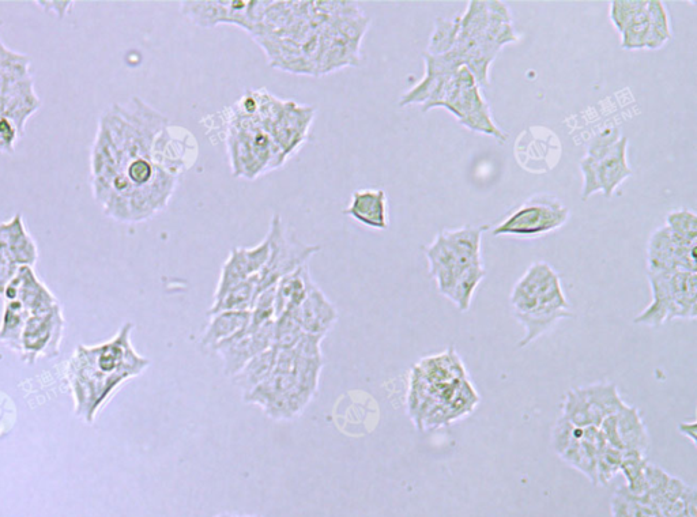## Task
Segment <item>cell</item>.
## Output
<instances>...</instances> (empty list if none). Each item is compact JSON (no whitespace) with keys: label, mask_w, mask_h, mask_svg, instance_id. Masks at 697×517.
I'll use <instances>...</instances> for the list:
<instances>
[{"label":"cell","mask_w":697,"mask_h":517,"mask_svg":"<svg viewBox=\"0 0 697 517\" xmlns=\"http://www.w3.org/2000/svg\"><path fill=\"white\" fill-rule=\"evenodd\" d=\"M270 258V244L267 237L254 248L232 249L228 259L222 266L220 281H218L214 303L221 300L229 290L239 283L261 273Z\"/></svg>","instance_id":"obj_12"},{"label":"cell","mask_w":697,"mask_h":517,"mask_svg":"<svg viewBox=\"0 0 697 517\" xmlns=\"http://www.w3.org/2000/svg\"><path fill=\"white\" fill-rule=\"evenodd\" d=\"M484 277L485 270L482 264L463 271V273L459 275L457 282H455L454 289H452L450 296H448V300H451L452 303L457 305L459 311H469L474 293H476V289Z\"/></svg>","instance_id":"obj_33"},{"label":"cell","mask_w":697,"mask_h":517,"mask_svg":"<svg viewBox=\"0 0 697 517\" xmlns=\"http://www.w3.org/2000/svg\"><path fill=\"white\" fill-rule=\"evenodd\" d=\"M275 319V285L263 290L251 308L250 330Z\"/></svg>","instance_id":"obj_41"},{"label":"cell","mask_w":697,"mask_h":517,"mask_svg":"<svg viewBox=\"0 0 697 517\" xmlns=\"http://www.w3.org/2000/svg\"><path fill=\"white\" fill-rule=\"evenodd\" d=\"M511 307L526 331L519 347L530 345L561 319L572 316L559 274L545 262L531 264L516 282L511 293Z\"/></svg>","instance_id":"obj_3"},{"label":"cell","mask_w":697,"mask_h":517,"mask_svg":"<svg viewBox=\"0 0 697 517\" xmlns=\"http://www.w3.org/2000/svg\"><path fill=\"white\" fill-rule=\"evenodd\" d=\"M322 369L323 360H305V358L296 357L295 369H293L296 387L314 398L318 391Z\"/></svg>","instance_id":"obj_38"},{"label":"cell","mask_w":697,"mask_h":517,"mask_svg":"<svg viewBox=\"0 0 697 517\" xmlns=\"http://www.w3.org/2000/svg\"><path fill=\"white\" fill-rule=\"evenodd\" d=\"M647 6V0H614L610 3V20L617 32H623L628 22Z\"/></svg>","instance_id":"obj_40"},{"label":"cell","mask_w":697,"mask_h":517,"mask_svg":"<svg viewBox=\"0 0 697 517\" xmlns=\"http://www.w3.org/2000/svg\"><path fill=\"white\" fill-rule=\"evenodd\" d=\"M39 5H43L44 10L54 11L59 18H63L64 14L69 13L71 7H73V2H37Z\"/></svg>","instance_id":"obj_49"},{"label":"cell","mask_w":697,"mask_h":517,"mask_svg":"<svg viewBox=\"0 0 697 517\" xmlns=\"http://www.w3.org/2000/svg\"><path fill=\"white\" fill-rule=\"evenodd\" d=\"M213 350L224 362V373L228 377L236 376L244 368V365L254 357L248 330L218 343Z\"/></svg>","instance_id":"obj_27"},{"label":"cell","mask_w":697,"mask_h":517,"mask_svg":"<svg viewBox=\"0 0 697 517\" xmlns=\"http://www.w3.org/2000/svg\"><path fill=\"white\" fill-rule=\"evenodd\" d=\"M2 297L5 301H20L29 315L47 312L59 305L51 290L37 277L35 269L29 266L20 267Z\"/></svg>","instance_id":"obj_14"},{"label":"cell","mask_w":697,"mask_h":517,"mask_svg":"<svg viewBox=\"0 0 697 517\" xmlns=\"http://www.w3.org/2000/svg\"><path fill=\"white\" fill-rule=\"evenodd\" d=\"M295 364L296 354L293 352V350H277V357H275V373L293 375Z\"/></svg>","instance_id":"obj_48"},{"label":"cell","mask_w":697,"mask_h":517,"mask_svg":"<svg viewBox=\"0 0 697 517\" xmlns=\"http://www.w3.org/2000/svg\"><path fill=\"white\" fill-rule=\"evenodd\" d=\"M168 126L162 113L137 97L126 105H112L103 113L90 156L94 200L131 162L152 158L154 142Z\"/></svg>","instance_id":"obj_1"},{"label":"cell","mask_w":697,"mask_h":517,"mask_svg":"<svg viewBox=\"0 0 697 517\" xmlns=\"http://www.w3.org/2000/svg\"><path fill=\"white\" fill-rule=\"evenodd\" d=\"M648 35L646 49L657 51L672 39V28L668 10L659 0H650L647 5Z\"/></svg>","instance_id":"obj_29"},{"label":"cell","mask_w":697,"mask_h":517,"mask_svg":"<svg viewBox=\"0 0 697 517\" xmlns=\"http://www.w3.org/2000/svg\"><path fill=\"white\" fill-rule=\"evenodd\" d=\"M459 35V17L448 21L437 18L435 30H433L431 40H429V55H443L450 52L457 43Z\"/></svg>","instance_id":"obj_36"},{"label":"cell","mask_w":697,"mask_h":517,"mask_svg":"<svg viewBox=\"0 0 697 517\" xmlns=\"http://www.w3.org/2000/svg\"><path fill=\"white\" fill-rule=\"evenodd\" d=\"M0 243L9 248L18 266L35 267L39 259V249L26 230L21 214H15L9 221L0 222Z\"/></svg>","instance_id":"obj_18"},{"label":"cell","mask_w":697,"mask_h":517,"mask_svg":"<svg viewBox=\"0 0 697 517\" xmlns=\"http://www.w3.org/2000/svg\"><path fill=\"white\" fill-rule=\"evenodd\" d=\"M256 297H258V278L254 275V277L246 279V281L229 290L221 300L213 303L209 315L222 311H251Z\"/></svg>","instance_id":"obj_28"},{"label":"cell","mask_w":697,"mask_h":517,"mask_svg":"<svg viewBox=\"0 0 697 517\" xmlns=\"http://www.w3.org/2000/svg\"><path fill=\"white\" fill-rule=\"evenodd\" d=\"M665 226L672 233L674 239L680 243L696 244L697 217L695 211L687 209L670 211Z\"/></svg>","instance_id":"obj_35"},{"label":"cell","mask_w":697,"mask_h":517,"mask_svg":"<svg viewBox=\"0 0 697 517\" xmlns=\"http://www.w3.org/2000/svg\"><path fill=\"white\" fill-rule=\"evenodd\" d=\"M620 138L621 132L619 128H606V130L599 132L597 137L591 141L586 156L594 158L595 161L601 160Z\"/></svg>","instance_id":"obj_43"},{"label":"cell","mask_w":697,"mask_h":517,"mask_svg":"<svg viewBox=\"0 0 697 517\" xmlns=\"http://www.w3.org/2000/svg\"><path fill=\"white\" fill-rule=\"evenodd\" d=\"M580 171L583 175L582 199L587 200L590 196L601 192V183H599L598 164L594 158L586 156L580 161Z\"/></svg>","instance_id":"obj_44"},{"label":"cell","mask_w":697,"mask_h":517,"mask_svg":"<svg viewBox=\"0 0 697 517\" xmlns=\"http://www.w3.org/2000/svg\"><path fill=\"white\" fill-rule=\"evenodd\" d=\"M616 430L623 451H634L646 455L650 448V436L642 415L636 407L625 406L616 414Z\"/></svg>","instance_id":"obj_21"},{"label":"cell","mask_w":697,"mask_h":517,"mask_svg":"<svg viewBox=\"0 0 697 517\" xmlns=\"http://www.w3.org/2000/svg\"><path fill=\"white\" fill-rule=\"evenodd\" d=\"M606 443L601 430L595 426L576 428L563 415L556 421L552 430V447L568 466L574 467L579 473L589 478L595 486L598 485L597 458Z\"/></svg>","instance_id":"obj_7"},{"label":"cell","mask_w":697,"mask_h":517,"mask_svg":"<svg viewBox=\"0 0 697 517\" xmlns=\"http://www.w3.org/2000/svg\"><path fill=\"white\" fill-rule=\"evenodd\" d=\"M182 13L201 28L220 24H235V2H184Z\"/></svg>","instance_id":"obj_24"},{"label":"cell","mask_w":697,"mask_h":517,"mask_svg":"<svg viewBox=\"0 0 697 517\" xmlns=\"http://www.w3.org/2000/svg\"><path fill=\"white\" fill-rule=\"evenodd\" d=\"M432 108H446L469 130L503 142L507 139V135L493 122L488 104L481 96L480 86L466 67H461L444 83L439 93L423 105L424 112Z\"/></svg>","instance_id":"obj_4"},{"label":"cell","mask_w":697,"mask_h":517,"mask_svg":"<svg viewBox=\"0 0 697 517\" xmlns=\"http://www.w3.org/2000/svg\"><path fill=\"white\" fill-rule=\"evenodd\" d=\"M270 258L258 278V294L271 288L286 274L293 273L307 264L308 259L318 254L319 245L304 244L297 239L295 233L285 228L280 215L275 214L271 220L269 235Z\"/></svg>","instance_id":"obj_6"},{"label":"cell","mask_w":697,"mask_h":517,"mask_svg":"<svg viewBox=\"0 0 697 517\" xmlns=\"http://www.w3.org/2000/svg\"><path fill=\"white\" fill-rule=\"evenodd\" d=\"M250 322L251 311H222L214 313L209 324H207L205 332H203L202 345L213 350L218 343L248 330Z\"/></svg>","instance_id":"obj_22"},{"label":"cell","mask_w":697,"mask_h":517,"mask_svg":"<svg viewBox=\"0 0 697 517\" xmlns=\"http://www.w3.org/2000/svg\"><path fill=\"white\" fill-rule=\"evenodd\" d=\"M628 138L621 137L619 141L614 143L612 149L605 154L601 160L597 161L599 183H601V192L610 198L613 196L617 188L632 176V169L628 164Z\"/></svg>","instance_id":"obj_19"},{"label":"cell","mask_w":697,"mask_h":517,"mask_svg":"<svg viewBox=\"0 0 697 517\" xmlns=\"http://www.w3.org/2000/svg\"><path fill=\"white\" fill-rule=\"evenodd\" d=\"M323 338L320 335L305 334L304 332L293 352H295L296 357L305 358V360H323Z\"/></svg>","instance_id":"obj_46"},{"label":"cell","mask_w":697,"mask_h":517,"mask_svg":"<svg viewBox=\"0 0 697 517\" xmlns=\"http://www.w3.org/2000/svg\"><path fill=\"white\" fill-rule=\"evenodd\" d=\"M18 270H20V266L15 262L9 248L0 243V296L5 292L7 285L13 281Z\"/></svg>","instance_id":"obj_47"},{"label":"cell","mask_w":697,"mask_h":517,"mask_svg":"<svg viewBox=\"0 0 697 517\" xmlns=\"http://www.w3.org/2000/svg\"><path fill=\"white\" fill-rule=\"evenodd\" d=\"M312 396L305 394L300 388H293L280 398L273 400L263 411L274 421H289L299 417L303 413L305 407L310 405Z\"/></svg>","instance_id":"obj_30"},{"label":"cell","mask_w":697,"mask_h":517,"mask_svg":"<svg viewBox=\"0 0 697 517\" xmlns=\"http://www.w3.org/2000/svg\"><path fill=\"white\" fill-rule=\"evenodd\" d=\"M29 312L20 301H5L0 318V342L14 353L21 354V339Z\"/></svg>","instance_id":"obj_26"},{"label":"cell","mask_w":697,"mask_h":517,"mask_svg":"<svg viewBox=\"0 0 697 517\" xmlns=\"http://www.w3.org/2000/svg\"><path fill=\"white\" fill-rule=\"evenodd\" d=\"M304 331L299 320L296 318L295 311L284 312L274 319V343L275 350H293Z\"/></svg>","instance_id":"obj_34"},{"label":"cell","mask_w":697,"mask_h":517,"mask_svg":"<svg viewBox=\"0 0 697 517\" xmlns=\"http://www.w3.org/2000/svg\"><path fill=\"white\" fill-rule=\"evenodd\" d=\"M66 319L62 307L30 315L21 339V360L28 365L36 364L40 358L51 360L59 356Z\"/></svg>","instance_id":"obj_10"},{"label":"cell","mask_w":697,"mask_h":517,"mask_svg":"<svg viewBox=\"0 0 697 517\" xmlns=\"http://www.w3.org/2000/svg\"><path fill=\"white\" fill-rule=\"evenodd\" d=\"M678 429H680L681 435H684L688 440H691L693 445H696V421L683 422V424L678 426Z\"/></svg>","instance_id":"obj_50"},{"label":"cell","mask_w":697,"mask_h":517,"mask_svg":"<svg viewBox=\"0 0 697 517\" xmlns=\"http://www.w3.org/2000/svg\"><path fill=\"white\" fill-rule=\"evenodd\" d=\"M425 255L429 262V274L435 279L439 292L448 298L459 275L467 269H463L442 233H439L435 241L425 249Z\"/></svg>","instance_id":"obj_17"},{"label":"cell","mask_w":697,"mask_h":517,"mask_svg":"<svg viewBox=\"0 0 697 517\" xmlns=\"http://www.w3.org/2000/svg\"><path fill=\"white\" fill-rule=\"evenodd\" d=\"M648 5V2H647ZM648 35V13L647 6L640 10L638 14L628 22L621 36V47L627 51H639L646 49Z\"/></svg>","instance_id":"obj_37"},{"label":"cell","mask_w":697,"mask_h":517,"mask_svg":"<svg viewBox=\"0 0 697 517\" xmlns=\"http://www.w3.org/2000/svg\"><path fill=\"white\" fill-rule=\"evenodd\" d=\"M275 357H277V350L274 347L261 354H256L236 376H233V383L243 391L244 396L250 394L256 387L261 386L263 381L273 375Z\"/></svg>","instance_id":"obj_25"},{"label":"cell","mask_w":697,"mask_h":517,"mask_svg":"<svg viewBox=\"0 0 697 517\" xmlns=\"http://www.w3.org/2000/svg\"><path fill=\"white\" fill-rule=\"evenodd\" d=\"M646 455L638 454L634 451H623V463H621L620 473H623L627 481V489L636 497L647 496Z\"/></svg>","instance_id":"obj_32"},{"label":"cell","mask_w":697,"mask_h":517,"mask_svg":"<svg viewBox=\"0 0 697 517\" xmlns=\"http://www.w3.org/2000/svg\"><path fill=\"white\" fill-rule=\"evenodd\" d=\"M485 229L476 228V226H463L461 229L442 232L444 240L457 255L463 269H470V267L482 264L481 237Z\"/></svg>","instance_id":"obj_23"},{"label":"cell","mask_w":697,"mask_h":517,"mask_svg":"<svg viewBox=\"0 0 697 517\" xmlns=\"http://www.w3.org/2000/svg\"><path fill=\"white\" fill-rule=\"evenodd\" d=\"M133 324L126 323L111 341L79 345L67 362L66 379L74 399L75 415L93 424L97 414L128 379L149 366L131 345Z\"/></svg>","instance_id":"obj_2"},{"label":"cell","mask_w":697,"mask_h":517,"mask_svg":"<svg viewBox=\"0 0 697 517\" xmlns=\"http://www.w3.org/2000/svg\"><path fill=\"white\" fill-rule=\"evenodd\" d=\"M247 517H256V516H247ZM259 517V516H258Z\"/></svg>","instance_id":"obj_51"},{"label":"cell","mask_w":697,"mask_h":517,"mask_svg":"<svg viewBox=\"0 0 697 517\" xmlns=\"http://www.w3.org/2000/svg\"><path fill=\"white\" fill-rule=\"evenodd\" d=\"M647 270L648 273H696V244L680 243L662 226L648 241Z\"/></svg>","instance_id":"obj_11"},{"label":"cell","mask_w":697,"mask_h":517,"mask_svg":"<svg viewBox=\"0 0 697 517\" xmlns=\"http://www.w3.org/2000/svg\"><path fill=\"white\" fill-rule=\"evenodd\" d=\"M248 335H250L251 349L254 356L273 349L274 320H270V322H266L262 326L252 328V330L248 328Z\"/></svg>","instance_id":"obj_45"},{"label":"cell","mask_w":697,"mask_h":517,"mask_svg":"<svg viewBox=\"0 0 697 517\" xmlns=\"http://www.w3.org/2000/svg\"><path fill=\"white\" fill-rule=\"evenodd\" d=\"M642 498L634 496L627 486L619 488L612 498L613 517H639L642 513Z\"/></svg>","instance_id":"obj_42"},{"label":"cell","mask_w":697,"mask_h":517,"mask_svg":"<svg viewBox=\"0 0 697 517\" xmlns=\"http://www.w3.org/2000/svg\"><path fill=\"white\" fill-rule=\"evenodd\" d=\"M312 283L307 264L275 283V318L284 312L296 311L307 297Z\"/></svg>","instance_id":"obj_20"},{"label":"cell","mask_w":697,"mask_h":517,"mask_svg":"<svg viewBox=\"0 0 697 517\" xmlns=\"http://www.w3.org/2000/svg\"><path fill=\"white\" fill-rule=\"evenodd\" d=\"M344 214L367 228L386 230L388 228L386 192L376 188L354 191Z\"/></svg>","instance_id":"obj_16"},{"label":"cell","mask_w":697,"mask_h":517,"mask_svg":"<svg viewBox=\"0 0 697 517\" xmlns=\"http://www.w3.org/2000/svg\"><path fill=\"white\" fill-rule=\"evenodd\" d=\"M314 118L311 108L299 107L295 103L282 104L277 118L271 123L270 137L284 154L285 160L290 152L299 149L307 137L308 128Z\"/></svg>","instance_id":"obj_13"},{"label":"cell","mask_w":697,"mask_h":517,"mask_svg":"<svg viewBox=\"0 0 697 517\" xmlns=\"http://www.w3.org/2000/svg\"><path fill=\"white\" fill-rule=\"evenodd\" d=\"M295 313L305 334L320 335V337H324L338 319L337 308L315 282L312 283L307 297Z\"/></svg>","instance_id":"obj_15"},{"label":"cell","mask_w":697,"mask_h":517,"mask_svg":"<svg viewBox=\"0 0 697 517\" xmlns=\"http://www.w3.org/2000/svg\"><path fill=\"white\" fill-rule=\"evenodd\" d=\"M625 406L616 384L594 383L567 392L563 417L576 428H599L606 418L619 414Z\"/></svg>","instance_id":"obj_8"},{"label":"cell","mask_w":697,"mask_h":517,"mask_svg":"<svg viewBox=\"0 0 697 517\" xmlns=\"http://www.w3.org/2000/svg\"><path fill=\"white\" fill-rule=\"evenodd\" d=\"M623 463V451L605 444L598 452L597 478L598 485L606 486L620 473Z\"/></svg>","instance_id":"obj_39"},{"label":"cell","mask_w":697,"mask_h":517,"mask_svg":"<svg viewBox=\"0 0 697 517\" xmlns=\"http://www.w3.org/2000/svg\"><path fill=\"white\" fill-rule=\"evenodd\" d=\"M570 210L552 198L527 200L506 220L492 230L493 236L536 237L561 228L567 222Z\"/></svg>","instance_id":"obj_9"},{"label":"cell","mask_w":697,"mask_h":517,"mask_svg":"<svg viewBox=\"0 0 697 517\" xmlns=\"http://www.w3.org/2000/svg\"><path fill=\"white\" fill-rule=\"evenodd\" d=\"M653 300L634 323L659 327L674 319L695 320L697 315L696 273H648Z\"/></svg>","instance_id":"obj_5"},{"label":"cell","mask_w":697,"mask_h":517,"mask_svg":"<svg viewBox=\"0 0 697 517\" xmlns=\"http://www.w3.org/2000/svg\"><path fill=\"white\" fill-rule=\"evenodd\" d=\"M296 387L295 377L293 375H284V373H273L266 381H263L261 386L255 388L250 394L244 396V400L251 405L266 407L273 400L280 398Z\"/></svg>","instance_id":"obj_31"}]
</instances>
